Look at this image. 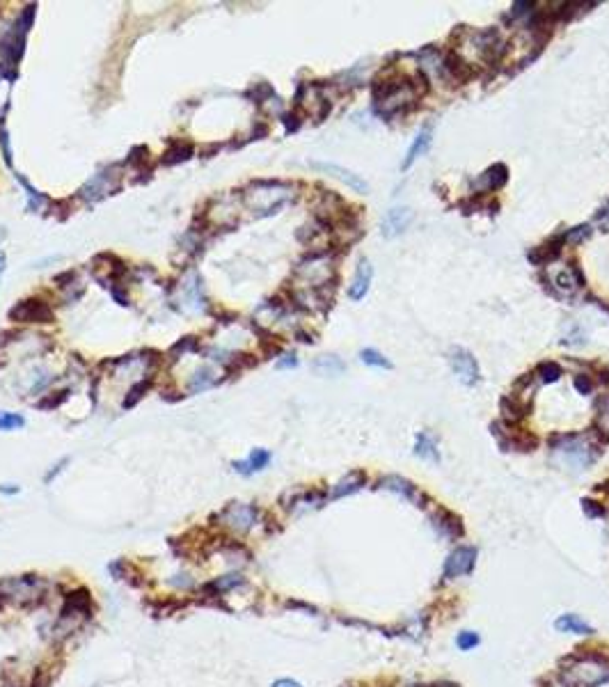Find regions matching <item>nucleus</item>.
I'll list each match as a JSON object with an SVG mask.
<instances>
[{
  "mask_svg": "<svg viewBox=\"0 0 609 687\" xmlns=\"http://www.w3.org/2000/svg\"><path fill=\"white\" fill-rule=\"evenodd\" d=\"M564 247H566L564 229H559L557 234L548 236L541 245L531 247V250L527 252V259H529L531 266H539V268H543V266H548V264H552V261H557L559 256L564 254Z\"/></svg>",
  "mask_w": 609,
  "mask_h": 687,
  "instance_id": "6e6552de",
  "label": "nucleus"
},
{
  "mask_svg": "<svg viewBox=\"0 0 609 687\" xmlns=\"http://www.w3.org/2000/svg\"><path fill=\"white\" fill-rule=\"evenodd\" d=\"M591 234H593V227L589 225V223H582V225H577V227H566V229H564L566 247H568V245H579V243H584L586 238H591Z\"/></svg>",
  "mask_w": 609,
  "mask_h": 687,
  "instance_id": "473e14b6",
  "label": "nucleus"
},
{
  "mask_svg": "<svg viewBox=\"0 0 609 687\" xmlns=\"http://www.w3.org/2000/svg\"><path fill=\"white\" fill-rule=\"evenodd\" d=\"M67 463H69V458H62V461H60L58 465H53V470H51L49 474L44 476V483H51V481L55 479V476H58V474L64 470V465H67Z\"/></svg>",
  "mask_w": 609,
  "mask_h": 687,
  "instance_id": "6e6d98bb",
  "label": "nucleus"
},
{
  "mask_svg": "<svg viewBox=\"0 0 609 687\" xmlns=\"http://www.w3.org/2000/svg\"><path fill=\"white\" fill-rule=\"evenodd\" d=\"M568 271H570V275H573V278H575L577 287H579V289H584V287H586V275H584L582 266H579V261H577V259L568 264Z\"/></svg>",
  "mask_w": 609,
  "mask_h": 687,
  "instance_id": "09e8293b",
  "label": "nucleus"
},
{
  "mask_svg": "<svg viewBox=\"0 0 609 687\" xmlns=\"http://www.w3.org/2000/svg\"><path fill=\"white\" fill-rule=\"evenodd\" d=\"M7 318L14 323H53L55 311L42 298H25L9 307Z\"/></svg>",
  "mask_w": 609,
  "mask_h": 687,
  "instance_id": "39448f33",
  "label": "nucleus"
},
{
  "mask_svg": "<svg viewBox=\"0 0 609 687\" xmlns=\"http://www.w3.org/2000/svg\"><path fill=\"white\" fill-rule=\"evenodd\" d=\"M293 366H298V357L293 353H284L278 360V369H293Z\"/></svg>",
  "mask_w": 609,
  "mask_h": 687,
  "instance_id": "864d4df0",
  "label": "nucleus"
},
{
  "mask_svg": "<svg viewBox=\"0 0 609 687\" xmlns=\"http://www.w3.org/2000/svg\"><path fill=\"white\" fill-rule=\"evenodd\" d=\"M484 206H486V197L476 195V192L458 202V209H460V213H463V216H474V213H479V211H484Z\"/></svg>",
  "mask_w": 609,
  "mask_h": 687,
  "instance_id": "c9c22d12",
  "label": "nucleus"
},
{
  "mask_svg": "<svg viewBox=\"0 0 609 687\" xmlns=\"http://www.w3.org/2000/svg\"><path fill=\"white\" fill-rule=\"evenodd\" d=\"M199 344H197V337L195 335H186V337H181L179 342H174L170 346V351H168V360L170 362H177L179 360V355H186L188 351H197Z\"/></svg>",
  "mask_w": 609,
  "mask_h": 687,
  "instance_id": "c756f323",
  "label": "nucleus"
},
{
  "mask_svg": "<svg viewBox=\"0 0 609 687\" xmlns=\"http://www.w3.org/2000/svg\"><path fill=\"white\" fill-rule=\"evenodd\" d=\"M0 605H3V598H0Z\"/></svg>",
  "mask_w": 609,
  "mask_h": 687,
  "instance_id": "0e129e2a",
  "label": "nucleus"
},
{
  "mask_svg": "<svg viewBox=\"0 0 609 687\" xmlns=\"http://www.w3.org/2000/svg\"><path fill=\"white\" fill-rule=\"evenodd\" d=\"M607 676H609V667L601 662V657H584L566 671L568 683H575V685H596L605 681Z\"/></svg>",
  "mask_w": 609,
  "mask_h": 687,
  "instance_id": "0eeeda50",
  "label": "nucleus"
},
{
  "mask_svg": "<svg viewBox=\"0 0 609 687\" xmlns=\"http://www.w3.org/2000/svg\"><path fill=\"white\" fill-rule=\"evenodd\" d=\"M110 177L113 174H108V172H99L97 177H92L85 186H82L78 190V197L80 199H85V202H97L101 197H106V195H113V192H117L119 188L117 186H110Z\"/></svg>",
  "mask_w": 609,
  "mask_h": 687,
  "instance_id": "2eb2a0df",
  "label": "nucleus"
},
{
  "mask_svg": "<svg viewBox=\"0 0 609 687\" xmlns=\"http://www.w3.org/2000/svg\"><path fill=\"white\" fill-rule=\"evenodd\" d=\"M593 406H596V421L593 426L601 428L603 433L609 435V394H601V397L593 399Z\"/></svg>",
  "mask_w": 609,
  "mask_h": 687,
  "instance_id": "cd10ccee",
  "label": "nucleus"
},
{
  "mask_svg": "<svg viewBox=\"0 0 609 687\" xmlns=\"http://www.w3.org/2000/svg\"><path fill=\"white\" fill-rule=\"evenodd\" d=\"M25 53V32L16 23L0 37V76L7 80L18 78V62Z\"/></svg>",
  "mask_w": 609,
  "mask_h": 687,
  "instance_id": "7ed1b4c3",
  "label": "nucleus"
},
{
  "mask_svg": "<svg viewBox=\"0 0 609 687\" xmlns=\"http://www.w3.org/2000/svg\"><path fill=\"white\" fill-rule=\"evenodd\" d=\"M220 149H223V144H218V142H209L204 147H199V156L202 159H211V156H216Z\"/></svg>",
  "mask_w": 609,
  "mask_h": 687,
  "instance_id": "5fc2aeb1",
  "label": "nucleus"
},
{
  "mask_svg": "<svg viewBox=\"0 0 609 687\" xmlns=\"http://www.w3.org/2000/svg\"><path fill=\"white\" fill-rule=\"evenodd\" d=\"M589 369H591V378L593 383L598 385H609V366L607 364H601V362H591L589 364Z\"/></svg>",
  "mask_w": 609,
  "mask_h": 687,
  "instance_id": "a18cd8bd",
  "label": "nucleus"
},
{
  "mask_svg": "<svg viewBox=\"0 0 609 687\" xmlns=\"http://www.w3.org/2000/svg\"><path fill=\"white\" fill-rule=\"evenodd\" d=\"M509 183V168L504 163H493L491 168H486L476 179H472V192L476 195H486V192L502 190Z\"/></svg>",
  "mask_w": 609,
  "mask_h": 687,
  "instance_id": "9b49d317",
  "label": "nucleus"
},
{
  "mask_svg": "<svg viewBox=\"0 0 609 687\" xmlns=\"http://www.w3.org/2000/svg\"><path fill=\"white\" fill-rule=\"evenodd\" d=\"M257 364H259V360H257L252 353H236L225 362V373L234 376V373L243 371V369H252V366H257Z\"/></svg>",
  "mask_w": 609,
  "mask_h": 687,
  "instance_id": "bb28decb",
  "label": "nucleus"
},
{
  "mask_svg": "<svg viewBox=\"0 0 609 687\" xmlns=\"http://www.w3.org/2000/svg\"><path fill=\"white\" fill-rule=\"evenodd\" d=\"M431 140H433V124H424L419 128V133L414 135V140L412 144L408 147V151H405V159L401 163V170L405 172L408 168H412L414 161L419 159V156H424L429 151V147H431Z\"/></svg>",
  "mask_w": 609,
  "mask_h": 687,
  "instance_id": "f3484780",
  "label": "nucleus"
},
{
  "mask_svg": "<svg viewBox=\"0 0 609 687\" xmlns=\"http://www.w3.org/2000/svg\"><path fill=\"white\" fill-rule=\"evenodd\" d=\"M14 177H16V181L21 183V186L25 188V192H27V209H30L32 213H35V211H39V209H42V204H46V197H44L42 192H39V190H37V188L32 186L30 181H27V179L23 177L21 172H14Z\"/></svg>",
  "mask_w": 609,
  "mask_h": 687,
  "instance_id": "c85d7f7f",
  "label": "nucleus"
},
{
  "mask_svg": "<svg viewBox=\"0 0 609 687\" xmlns=\"http://www.w3.org/2000/svg\"><path fill=\"white\" fill-rule=\"evenodd\" d=\"M531 408H534V403H531V399H524V394H504L500 399L502 421L509 426L520 424L524 417H529Z\"/></svg>",
  "mask_w": 609,
  "mask_h": 687,
  "instance_id": "9d476101",
  "label": "nucleus"
},
{
  "mask_svg": "<svg viewBox=\"0 0 609 687\" xmlns=\"http://www.w3.org/2000/svg\"><path fill=\"white\" fill-rule=\"evenodd\" d=\"M271 463V452H266V449H252L250 456H247V461H234L232 467L238 474H254V472H262L266 465Z\"/></svg>",
  "mask_w": 609,
  "mask_h": 687,
  "instance_id": "412c9836",
  "label": "nucleus"
},
{
  "mask_svg": "<svg viewBox=\"0 0 609 687\" xmlns=\"http://www.w3.org/2000/svg\"><path fill=\"white\" fill-rule=\"evenodd\" d=\"M3 273H5V252L0 250V278H3Z\"/></svg>",
  "mask_w": 609,
  "mask_h": 687,
  "instance_id": "e2e57ef3",
  "label": "nucleus"
},
{
  "mask_svg": "<svg viewBox=\"0 0 609 687\" xmlns=\"http://www.w3.org/2000/svg\"><path fill=\"white\" fill-rule=\"evenodd\" d=\"M582 507H584V513L589 518H603L605 516V507L601 502H593V500H582Z\"/></svg>",
  "mask_w": 609,
  "mask_h": 687,
  "instance_id": "de8ad7c7",
  "label": "nucleus"
},
{
  "mask_svg": "<svg viewBox=\"0 0 609 687\" xmlns=\"http://www.w3.org/2000/svg\"><path fill=\"white\" fill-rule=\"evenodd\" d=\"M314 371L321 376H339L346 371V364L339 360L337 355H321L316 362H314Z\"/></svg>",
  "mask_w": 609,
  "mask_h": 687,
  "instance_id": "a878e982",
  "label": "nucleus"
},
{
  "mask_svg": "<svg viewBox=\"0 0 609 687\" xmlns=\"http://www.w3.org/2000/svg\"><path fill=\"white\" fill-rule=\"evenodd\" d=\"M534 380H536V376H534V373H522L520 378L515 380V390H518V394L524 392V390H531Z\"/></svg>",
  "mask_w": 609,
  "mask_h": 687,
  "instance_id": "603ef678",
  "label": "nucleus"
},
{
  "mask_svg": "<svg viewBox=\"0 0 609 687\" xmlns=\"http://www.w3.org/2000/svg\"><path fill=\"white\" fill-rule=\"evenodd\" d=\"M269 133H271L269 124H266V122H254L252 131H250V135H247V140H245V142H250V140H262V137H269Z\"/></svg>",
  "mask_w": 609,
  "mask_h": 687,
  "instance_id": "8fccbe9b",
  "label": "nucleus"
},
{
  "mask_svg": "<svg viewBox=\"0 0 609 687\" xmlns=\"http://www.w3.org/2000/svg\"><path fill=\"white\" fill-rule=\"evenodd\" d=\"M69 397V392L67 390H60V392H51V394H46V397L42 401H37V408L39 410H53V408H60L64 401H67Z\"/></svg>",
  "mask_w": 609,
  "mask_h": 687,
  "instance_id": "ea45409f",
  "label": "nucleus"
},
{
  "mask_svg": "<svg viewBox=\"0 0 609 687\" xmlns=\"http://www.w3.org/2000/svg\"><path fill=\"white\" fill-rule=\"evenodd\" d=\"M479 635H474V632H460V635L456 637V644L458 648H463V650H469V648H474L479 644Z\"/></svg>",
  "mask_w": 609,
  "mask_h": 687,
  "instance_id": "49530a36",
  "label": "nucleus"
},
{
  "mask_svg": "<svg viewBox=\"0 0 609 687\" xmlns=\"http://www.w3.org/2000/svg\"><path fill=\"white\" fill-rule=\"evenodd\" d=\"M371 280H374V266L369 259H359L357 261V268H355V278H353V284H350V289H348V296L350 300H362L367 296V291L369 287H371Z\"/></svg>",
  "mask_w": 609,
  "mask_h": 687,
  "instance_id": "dca6fc26",
  "label": "nucleus"
},
{
  "mask_svg": "<svg viewBox=\"0 0 609 687\" xmlns=\"http://www.w3.org/2000/svg\"><path fill=\"white\" fill-rule=\"evenodd\" d=\"M431 520H433V525H436L447 538H458L460 534H463V522H460V518L456 516V513H451L447 509H438L431 516Z\"/></svg>",
  "mask_w": 609,
  "mask_h": 687,
  "instance_id": "aec40b11",
  "label": "nucleus"
},
{
  "mask_svg": "<svg viewBox=\"0 0 609 687\" xmlns=\"http://www.w3.org/2000/svg\"><path fill=\"white\" fill-rule=\"evenodd\" d=\"M474 562H476V550L463 545V547H458L449 555V559L445 562V568H442V575H445L447 580L467 575L474 568Z\"/></svg>",
  "mask_w": 609,
  "mask_h": 687,
  "instance_id": "f8f14e48",
  "label": "nucleus"
},
{
  "mask_svg": "<svg viewBox=\"0 0 609 687\" xmlns=\"http://www.w3.org/2000/svg\"><path fill=\"white\" fill-rule=\"evenodd\" d=\"M92 609H94V605H92V593L87 589H78L69 591L64 595V607L60 609V617H69L73 621H90L92 619Z\"/></svg>",
  "mask_w": 609,
  "mask_h": 687,
  "instance_id": "1a4fd4ad",
  "label": "nucleus"
},
{
  "mask_svg": "<svg viewBox=\"0 0 609 687\" xmlns=\"http://www.w3.org/2000/svg\"><path fill=\"white\" fill-rule=\"evenodd\" d=\"M216 383H218V378L214 376V371H211V369H199V371H195V378H192V383H190V392H204V390L211 388V385H216Z\"/></svg>",
  "mask_w": 609,
  "mask_h": 687,
  "instance_id": "e433bc0d",
  "label": "nucleus"
},
{
  "mask_svg": "<svg viewBox=\"0 0 609 687\" xmlns=\"http://www.w3.org/2000/svg\"><path fill=\"white\" fill-rule=\"evenodd\" d=\"M73 278H76V271H62L58 275H53V282L58 284V287H69V284L73 282Z\"/></svg>",
  "mask_w": 609,
  "mask_h": 687,
  "instance_id": "3c124183",
  "label": "nucleus"
},
{
  "mask_svg": "<svg viewBox=\"0 0 609 687\" xmlns=\"http://www.w3.org/2000/svg\"><path fill=\"white\" fill-rule=\"evenodd\" d=\"M247 97H250L252 104H257V106H264L266 101H275V99H278L273 85H271V82H266V80L254 82V85L250 87V92H247Z\"/></svg>",
  "mask_w": 609,
  "mask_h": 687,
  "instance_id": "2f4dec72",
  "label": "nucleus"
},
{
  "mask_svg": "<svg viewBox=\"0 0 609 687\" xmlns=\"http://www.w3.org/2000/svg\"><path fill=\"white\" fill-rule=\"evenodd\" d=\"M195 156V144L190 140H172L168 149L161 156V165L163 168H172V165L186 163Z\"/></svg>",
  "mask_w": 609,
  "mask_h": 687,
  "instance_id": "6ab92c4d",
  "label": "nucleus"
},
{
  "mask_svg": "<svg viewBox=\"0 0 609 687\" xmlns=\"http://www.w3.org/2000/svg\"><path fill=\"white\" fill-rule=\"evenodd\" d=\"M0 149H3V159L7 168H12V147H9V133L5 126V117H0Z\"/></svg>",
  "mask_w": 609,
  "mask_h": 687,
  "instance_id": "37998d69",
  "label": "nucleus"
},
{
  "mask_svg": "<svg viewBox=\"0 0 609 687\" xmlns=\"http://www.w3.org/2000/svg\"><path fill=\"white\" fill-rule=\"evenodd\" d=\"M296 339L302 344H314L316 342V337H314L312 333H307V330H296Z\"/></svg>",
  "mask_w": 609,
  "mask_h": 687,
  "instance_id": "13d9d810",
  "label": "nucleus"
},
{
  "mask_svg": "<svg viewBox=\"0 0 609 687\" xmlns=\"http://www.w3.org/2000/svg\"><path fill=\"white\" fill-rule=\"evenodd\" d=\"M586 300H589V302H593L596 307H601V309L605 311V314H609V305H607V302H605L603 298H598V296H593V293H591V296H589Z\"/></svg>",
  "mask_w": 609,
  "mask_h": 687,
  "instance_id": "052dcab7",
  "label": "nucleus"
},
{
  "mask_svg": "<svg viewBox=\"0 0 609 687\" xmlns=\"http://www.w3.org/2000/svg\"><path fill=\"white\" fill-rule=\"evenodd\" d=\"M152 385H154V376H147V378L137 380V383L133 385V388L126 392V397H124V401H122V408H124V410L135 408L137 403H140V399L144 397V394L152 390Z\"/></svg>",
  "mask_w": 609,
  "mask_h": 687,
  "instance_id": "393cba45",
  "label": "nucleus"
},
{
  "mask_svg": "<svg viewBox=\"0 0 609 687\" xmlns=\"http://www.w3.org/2000/svg\"><path fill=\"white\" fill-rule=\"evenodd\" d=\"M573 388L577 390V394H582V397H591L593 388H596L591 373H575L573 376Z\"/></svg>",
  "mask_w": 609,
  "mask_h": 687,
  "instance_id": "a19ab883",
  "label": "nucleus"
},
{
  "mask_svg": "<svg viewBox=\"0 0 609 687\" xmlns=\"http://www.w3.org/2000/svg\"><path fill=\"white\" fill-rule=\"evenodd\" d=\"M110 293H113V298L117 300V305L128 307V296H126V293L119 291V287H110Z\"/></svg>",
  "mask_w": 609,
  "mask_h": 687,
  "instance_id": "4d7b16f0",
  "label": "nucleus"
},
{
  "mask_svg": "<svg viewBox=\"0 0 609 687\" xmlns=\"http://www.w3.org/2000/svg\"><path fill=\"white\" fill-rule=\"evenodd\" d=\"M49 584L39 575H18L0 580V598L18 607H37L46 598Z\"/></svg>",
  "mask_w": 609,
  "mask_h": 687,
  "instance_id": "f03ea898",
  "label": "nucleus"
},
{
  "mask_svg": "<svg viewBox=\"0 0 609 687\" xmlns=\"http://www.w3.org/2000/svg\"><path fill=\"white\" fill-rule=\"evenodd\" d=\"M273 687H302L298 681H293V678H280V681H275Z\"/></svg>",
  "mask_w": 609,
  "mask_h": 687,
  "instance_id": "bf43d9fd",
  "label": "nucleus"
},
{
  "mask_svg": "<svg viewBox=\"0 0 609 687\" xmlns=\"http://www.w3.org/2000/svg\"><path fill=\"white\" fill-rule=\"evenodd\" d=\"M449 364H451V371L456 373V378L467 385V388H472L479 380H481V369H479L476 364V357L467 351V348H460L454 346L449 351Z\"/></svg>",
  "mask_w": 609,
  "mask_h": 687,
  "instance_id": "423d86ee",
  "label": "nucleus"
},
{
  "mask_svg": "<svg viewBox=\"0 0 609 687\" xmlns=\"http://www.w3.org/2000/svg\"><path fill=\"white\" fill-rule=\"evenodd\" d=\"M364 483H367V474L362 470H355V472L346 474L339 483H335V488H332L330 497L332 500H339V497H346V495H353V493H357L359 488H362Z\"/></svg>",
  "mask_w": 609,
  "mask_h": 687,
  "instance_id": "4be33fe9",
  "label": "nucleus"
},
{
  "mask_svg": "<svg viewBox=\"0 0 609 687\" xmlns=\"http://www.w3.org/2000/svg\"><path fill=\"white\" fill-rule=\"evenodd\" d=\"M35 16H37V5H35V3L25 5V7H23V12H21V16L16 18V25L21 27V30L27 35V32H30L32 23H35Z\"/></svg>",
  "mask_w": 609,
  "mask_h": 687,
  "instance_id": "79ce46f5",
  "label": "nucleus"
},
{
  "mask_svg": "<svg viewBox=\"0 0 609 687\" xmlns=\"http://www.w3.org/2000/svg\"><path fill=\"white\" fill-rule=\"evenodd\" d=\"M0 493H5V495H16V493H18V485H0Z\"/></svg>",
  "mask_w": 609,
  "mask_h": 687,
  "instance_id": "680f3d73",
  "label": "nucleus"
},
{
  "mask_svg": "<svg viewBox=\"0 0 609 687\" xmlns=\"http://www.w3.org/2000/svg\"><path fill=\"white\" fill-rule=\"evenodd\" d=\"M555 628L561 632H573V635H593V628L575 614H564L561 619H557Z\"/></svg>",
  "mask_w": 609,
  "mask_h": 687,
  "instance_id": "b1692460",
  "label": "nucleus"
},
{
  "mask_svg": "<svg viewBox=\"0 0 609 687\" xmlns=\"http://www.w3.org/2000/svg\"><path fill=\"white\" fill-rule=\"evenodd\" d=\"M381 488L401 495V497L414 502L417 507H426V500H424V495L417 490V485H414L412 481L401 479V476H385V479H381Z\"/></svg>",
  "mask_w": 609,
  "mask_h": 687,
  "instance_id": "a211bd4d",
  "label": "nucleus"
},
{
  "mask_svg": "<svg viewBox=\"0 0 609 687\" xmlns=\"http://www.w3.org/2000/svg\"><path fill=\"white\" fill-rule=\"evenodd\" d=\"M302 117H304V113H302V110H296V108L289 110V113H282L280 122L284 124V133H287V135L296 133L298 128L302 126Z\"/></svg>",
  "mask_w": 609,
  "mask_h": 687,
  "instance_id": "4c0bfd02",
  "label": "nucleus"
},
{
  "mask_svg": "<svg viewBox=\"0 0 609 687\" xmlns=\"http://www.w3.org/2000/svg\"><path fill=\"white\" fill-rule=\"evenodd\" d=\"M359 360H362L367 366H378V369H392V362L387 360V357L376 351V348H364L362 353H359Z\"/></svg>",
  "mask_w": 609,
  "mask_h": 687,
  "instance_id": "f704fd0d",
  "label": "nucleus"
},
{
  "mask_svg": "<svg viewBox=\"0 0 609 687\" xmlns=\"http://www.w3.org/2000/svg\"><path fill=\"white\" fill-rule=\"evenodd\" d=\"M296 195V186L287 181H273V179H257L247 183L243 190L245 206L252 211L254 218H266L278 213Z\"/></svg>",
  "mask_w": 609,
  "mask_h": 687,
  "instance_id": "f257e3e1",
  "label": "nucleus"
},
{
  "mask_svg": "<svg viewBox=\"0 0 609 687\" xmlns=\"http://www.w3.org/2000/svg\"><path fill=\"white\" fill-rule=\"evenodd\" d=\"M218 522L227 527L234 534H247L257 522H259V509L254 504L245 502H229L227 507L218 513Z\"/></svg>",
  "mask_w": 609,
  "mask_h": 687,
  "instance_id": "20e7f679",
  "label": "nucleus"
},
{
  "mask_svg": "<svg viewBox=\"0 0 609 687\" xmlns=\"http://www.w3.org/2000/svg\"><path fill=\"white\" fill-rule=\"evenodd\" d=\"M312 168H314V170H319V172H326V174H330V177H335V179H339L341 183H346L348 188H353L355 192H359V195H364V192H369V183H367L362 177H357L355 172H350V170H346V168H341V165L312 161Z\"/></svg>",
  "mask_w": 609,
  "mask_h": 687,
  "instance_id": "4468645a",
  "label": "nucleus"
},
{
  "mask_svg": "<svg viewBox=\"0 0 609 687\" xmlns=\"http://www.w3.org/2000/svg\"><path fill=\"white\" fill-rule=\"evenodd\" d=\"M414 454L424 461H433L438 463L440 461V452H438V445H436V438L431 433H419L417 440H414Z\"/></svg>",
  "mask_w": 609,
  "mask_h": 687,
  "instance_id": "5701e85b",
  "label": "nucleus"
},
{
  "mask_svg": "<svg viewBox=\"0 0 609 687\" xmlns=\"http://www.w3.org/2000/svg\"><path fill=\"white\" fill-rule=\"evenodd\" d=\"M25 424V419L16 412H0V431H14L21 428Z\"/></svg>",
  "mask_w": 609,
  "mask_h": 687,
  "instance_id": "c03bdc74",
  "label": "nucleus"
},
{
  "mask_svg": "<svg viewBox=\"0 0 609 687\" xmlns=\"http://www.w3.org/2000/svg\"><path fill=\"white\" fill-rule=\"evenodd\" d=\"M536 376L541 383H559L561 376H564V369H561V364L555 360H546V362H539L536 366Z\"/></svg>",
  "mask_w": 609,
  "mask_h": 687,
  "instance_id": "7c9ffc66",
  "label": "nucleus"
},
{
  "mask_svg": "<svg viewBox=\"0 0 609 687\" xmlns=\"http://www.w3.org/2000/svg\"><path fill=\"white\" fill-rule=\"evenodd\" d=\"M412 220H414V213L410 209H405V206H394L390 209L387 213L383 216L381 220V234L385 238H396V236H401L405 229H408L412 225Z\"/></svg>",
  "mask_w": 609,
  "mask_h": 687,
  "instance_id": "ddd939ff",
  "label": "nucleus"
},
{
  "mask_svg": "<svg viewBox=\"0 0 609 687\" xmlns=\"http://www.w3.org/2000/svg\"><path fill=\"white\" fill-rule=\"evenodd\" d=\"M147 161H149V147L135 144V147H131V151H128L124 165H128V168H133V170H140V168H144Z\"/></svg>",
  "mask_w": 609,
  "mask_h": 687,
  "instance_id": "72a5a7b5",
  "label": "nucleus"
},
{
  "mask_svg": "<svg viewBox=\"0 0 609 687\" xmlns=\"http://www.w3.org/2000/svg\"><path fill=\"white\" fill-rule=\"evenodd\" d=\"M536 7H539V3H534V0H518V3H513L511 14L506 18H522V23H524L534 12H536Z\"/></svg>",
  "mask_w": 609,
  "mask_h": 687,
  "instance_id": "58836bf2",
  "label": "nucleus"
}]
</instances>
